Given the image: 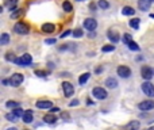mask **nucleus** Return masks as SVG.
<instances>
[{
    "label": "nucleus",
    "instance_id": "obj_1",
    "mask_svg": "<svg viewBox=\"0 0 154 130\" xmlns=\"http://www.w3.org/2000/svg\"><path fill=\"white\" fill-rule=\"evenodd\" d=\"M14 31L16 32V34H20V35H26V34H29V31H30V29H29V26H27L24 22H16L15 23V26H14Z\"/></svg>",
    "mask_w": 154,
    "mask_h": 130
},
{
    "label": "nucleus",
    "instance_id": "obj_2",
    "mask_svg": "<svg viewBox=\"0 0 154 130\" xmlns=\"http://www.w3.org/2000/svg\"><path fill=\"white\" fill-rule=\"evenodd\" d=\"M140 87H142V91H143V94H145L146 96L154 98V85L150 83V81H145Z\"/></svg>",
    "mask_w": 154,
    "mask_h": 130
},
{
    "label": "nucleus",
    "instance_id": "obj_3",
    "mask_svg": "<svg viewBox=\"0 0 154 130\" xmlns=\"http://www.w3.org/2000/svg\"><path fill=\"white\" fill-rule=\"evenodd\" d=\"M23 80H24V76L22 75V73H14L10 79V84L12 87H18L23 83Z\"/></svg>",
    "mask_w": 154,
    "mask_h": 130
},
{
    "label": "nucleus",
    "instance_id": "obj_4",
    "mask_svg": "<svg viewBox=\"0 0 154 130\" xmlns=\"http://www.w3.org/2000/svg\"><path fill=\"white\" fill-rule=\"evenodd\" d=\"M116 73H118L120 77L127 79L131 76V69H130L128 67H126V65H120V67L116 68Z\"/></svg>",
    "mask_w": 154,
    "mask_h": 130
},
{
    "label": "nucleus",
    "instance_id": "obj_5",
    "mask_svg": "<svg viewBox=\"0 0 154 130\" xmlns=\"http://www.w3.org/2000/svg\"><path fill=\"white\" fill-rule=\"evenodd\" d=\"M32 61V57L30 56V54H23V56L20 57V58H18L15 61V64H18L19 67H27V65H30Z\"/></svg>",
    "mask_w": 154,
    "mask_h": 130
},
{
    "label": "nucleus",
    "instance_id": "obj_6",
    "mask_svg": "<svg viewBox=\"0 0 154 130\" xmlns=\"http://www.w3.org/2000/svg\"><path fill=\"white\" fill-rule=\"evenodd\" d=\"M92 94H93V96L96 98V99H99V100H104L105 98H107V91H105L104 88H100V87L93 88Z\"/></svg>",
    "mask_w": 154,
    "mask_h": 130
},
{
    "label": "nucleus",
    "instance_id": "obj_7",
    "mask_svg": "<svg viewBox=\"0 0 154 130\" xmlns=\"http://www.w3.org/2000/svg\"><path fill=\"white\" fill-rule=\"evenodd\" d=\"M153 75H154V70L151 69L150 67H147V65L142 67V69H140V76H142L145 80H150V79L153 77Z\"/></svg>",
    "mask_w": 154,
    "mask_h": 130
},
{
    "label": "nucleus",
    "instance_id": "obj_8",
    "mask_svg": "<svg viewBox=\"0 0 154 130\" xmlns=\"http://www.w3.org/2000/svg\"><path fill=\"white\" fill-rule=\"evenodd\" d=\"M83 26H84V29L89 30V31H93V30L97 27V22L93 18H86L85 20H84Z\"/></svg>",
    "mask_w": 154,
    "mask_h": 130
},
{
    "label": "nucleus",
    "instance_id": "obj_9",
    "mask_svg": "<svg viewBox=\"0 0 154 130\" xmlns=\"http://www.w3.org/2000/svg\"><path fill=\"white\" fill-rule=\"evenodd\" d=\"M138 108L142 111H150L154 108V100H145L138 104Z\"/></svg>",
    "mask_w": 154,
    "mask_h": 130
},
{
    "label": "nucleus",
    "instance_id": "obj_10",
    "mask_svg": "<svg viewBox=\"0 0 154 130\" xmlns=\"http://www.w3.org/2000/svg\"><path fill=\"white\" fill-rule=\"evenodd\" d=\"M62 91H64V95L66 98L72 96L73 92H74V88H73V85L70 83H68V81H65L64 84H62Z\"/></svg>",
    "mask_w": 154,
    "mask_h": 130
},
{
    "label": "nucleus",
    "instance_id": "obj_11",
    "mask_svg": "<svg viewBox=\"0 0 154 130\" xmlns=\"http://www.w3.org/2000/svg\"><path fill=\"white\" fill-rule=\"evenodd\" d=\"M37 107L41 110H50V108H53V103L50 100H38Z\"/></svg>",
    "mask_w": 154,
    "mask_h": 130
},
{
    "label": "nucleus",
    "instance_id": "obj_12",
    "mask_svg": "<svg viewBox=\"0 0 154 130\" xmlns=\"http://www.w3.org/2000/svg\"><path fill=\"white\" fill-rule=\"evenodd\" d=\"M107 37H108V39L111 41V42H119V39H120V37H119V32H116V31H113V30H108L107 31Z\"/></svg>",
    "mask_w": 154,
    "mask_h": 130
},
{
    "label": "nucleus",
    "instance_id": "obj_13",
    "mask_svg": "<svg viewBox=\"0 0 154 130\" xmlns=\"http://www.w3.org/2000/svg\"><path fill=\"white\" fill-rule=\"evenodd\" d=\"M151 5V0H138V7L140 11H149Z\"/></svg>",
    "mask_w": 154,
    "mask_h": 130
},
{
    "label": "nucleus",
    "instance_id": "obj_14",
    "mask_svg": "<svg viewBox=\"0 0 154 130\" xmlns=\"http://www.w3.org/2000/svg\"><path fill=\"white\" fill-rule=\"evenodd\" d=\"M41 30H42V32L50 34V32H54V30H56V26H54L53 23H43L42 27H41Z\"/></svg>",
    "mask_w": 154,
    "mask_h": 130
},
{
    "label": "nucleus",
    "instance_id": "obj_15",
    "mask_svg": "<svg viewBox=\"0 0 154 130\" xmlns=\"http://www.w3.org/2000/svg\"><path fill=\"white\" fill-rule=\"evenodd\" d=\"M22 119H23L24 123H31L32 119H34V114H32V111H31V110L24 111V114H23V116H22Z\"/></svg>",
    "mask_w": 154,
    "mask_h": 130
},
{
    "label": "nucleus",
    "instance_id": "obj_16",
    "mask_svg": "<svg viewBox=\"0 0 154 130\" xmlns=\"http://www.w3.org/2000/svg\"><path fill=\"white\" fill-rule=\"evenodd\" d=\"M57 116L54 115V114H46L45 116H43V121L46 122V123H49V125H53V123H56L57 122Z\"/></svg>",
    "mask_w": 154,
    "mask_h": 130
},
{
    "label": "nucleus",
    "instance_id": "obj_17",
    "mask_svg": "<svg viewBox=\"0 0 154 130\" xmlns=\"http://www.w3.org/2000/svg\"><path fill=\"white\" fill-rule=\"evenodd\" d=\"M105 85H107L108 88L113 89V88H116V87H118V81H116L115 77H108L107 80H105Z\"/></svg>",
    "mask_w": 154,
    "mask_h": 130
},
{
    "label": "nucleus",
    "instance_id": "obj_18",
    "mask_svg": "<svg viewBox=\"0 0 154 130\" xmlns=\"http://www.w3.org/2000/svg\"><path fill=\"white\" fill-rule=\"evenodd\" d=\"M122 14H123L124 16H131L135 14V10L132 7H130V5H126V7H123V10H122Z\"/></svg>",
    "mask_w": 154,
    "mask_h": 130
},
{
    "label": "nucleus",
    "instance_id": "obj_19",
    "mask_svg": "<svg viewBox=\"0 0 154 130\" xmlns=\"http://www.w3.org/2000/svg\"><path fill=\"white\" fill-rule=\"evenodd\" d=\"M62 8H64L65 12H72L73 11V5L70 4V2H68V0H65V2L62 3Z\"/></svg>",
    "mask_w": 154,
    "mask_h": 130
},
{
    "label": "nucleus",
    "instance_id": "obj_20",
    "mask_svg": "<svg viewBox=\"0 0 154 130\" xmlns=\"http://www.w3.org/2000/svg\"><path fill=\"white\" fill-rule=\"evenodd\" d=\"M0 43L2 45H8L10 43V35L7 34V32H3L2 37H0Z\"/></svg>",
    "mask_w": 154,
    "mask_h": 130
},
{
    "label": "nucleus",
    "instance_id": "obj_21",
    "mask_svg": "<svg viewBox=\"0 0 154 130\" xmlns=\"http://www.w3.org/2000/svg\"><path fill=\"white\" fill-rule=\"evenodd\" d=\"M18 4V0H5V3H4V5L5 7H8L11 11L15 8V5Z\"/></svg>",
    "mask_w": 154,
    "mask_h": 130
},
{
    "label": "nucleus",
    "instance_id": "obj_22",
    "mask_svg": "<svg viewBox=\"0 0 154 130\" xmlns=\"http://www.w3.org/2000/svg\"><path fill=\"white\" fill-rule=\"evenodd\" d=\"M24 12V10H22V8H19V10H15L12 14H11V19H18L19 16H22Z\"/></svg>",
    "mask_w": 154,
    "mask_h": 130
},
{
    "label": "nucleus",
    "instance_id": "obj_23",
    "mask_svg": "<svg viewBox=\"0 0 154 130\" xmlns=\"http://www.w3.org/2000/svg\"><path fill=\"white\" fill-rule=\"evenodd\" d=\"M89 76H91V75H89L88 72H86V73H83V75L80 76V79H78V83H80V84H85L86 81L89 80Z\"/></svg>",
    "mask_w": 154,
    "mask_h": 130
},
{
    "label": "nucleus",
    "instance_id": "obj_24",
    "mask_svg": "<svg viewBox=\"0 0 154 130\" xmlns=\"http://www.w3.org/2000/svg\"><path fill=\"white\" fill-rule=\"evenodd\" d=\"M97 5H99L101 10H107V8H110V3H108L107 0H99V2H97Z\"/></svg>",
    "mask_w": 154,
    "mask_h": 130
},
{
    "label": "nucleus",
    "instance_id": "obj_25",
    "mask_svg": "<svg viewBox=\"0 0 154 130\" xmlns=\"http://www.w3.org/2000/svg\"><path fill=\"white\" fill-rule=\"evenodd\" d=\"M139 19H137V18H134V19H131V20L128 22V24H130V27H132V29H135L137 30L138 27H139Z\"/></svg>",
    "mask_w": 154,
    "mask_h": 130
},
{
    "label": "nucleus",
    "instance_id": "obj_26",
    "mask_svg": "<svg viewBox=\"0 0 154 130\" xmlns=\"http://www.w3.org/2000/svg\"><path fill=\"white\" fill-rule=\"evenodd\" d=\"M127 48H128L130 50H134V51L139 50V46H138V43H137V42H134V41H131V42L127 43Z\"/></svg>",
    "mask_w": 154,
    "mask_h": 130
},
{
    "label": "nucleus",
    "instance_id": "obj_27",
    "mask_svg": "<svg viewBox=\"0 0 154 130\" xmlns=\"http://www.w3.org/2000/svg\"><path fill=\"white\" fill-rule=\"evenodd\" d=\"M5 106H7V108H18L19 107V103L18 102H14V100H8L7 103H5Z\"/></svg>",
    "mask_w": 154,
    "mask_h": 130
},
{
    "label": "nucleus",
    "instance_id": "obj_28",
    "mask_svg": "<svg viewBox=\"0 0 154 130\" xmlns=\"http://www.w3.org/2000/svg\"><path fill=\"white\" fill-rule=\"evenodd\" d=\"M5 60H7V61H11V62H15L18 58H16V57H15V54H14V53H11V51H8V53L5 54Z\"/></svg>",
    "mask_w": 154,
    "mask_h": 130
},
{
    "label": "nucleus",
    "instance_id": "obj_29",
    "mask_svg": "<svg viewBox=\"0 0 154 130\" xmlns=\"http://www.w3.org/2000/svg\"><path fill=\"white\" fill-rule=\"evenodd\" d=\"M12 113L15 114V115L18 116V118H22V116H23V114H24V111L22 110L20 107H18V108H14V110H12Z\"/></svg>",
    "mask_w": 154,
    "mask_h": 130
},
{
    "label": "nucleus",
    "instance_id": "obj_30",
    "mask_svg": "<svg viewBox=\"0 0 154 130\" xmlns=\"http://www.w3.org/2000/svg\"><path fill=\"white\" fill-rule=\"evenodd\" d=\"M72 34H73V37H74V38H81L84 35V32H83V30H81V29H76Z\"/></svg>",
    "mask_w": 154,
    "mask_h": 130
},
{
    "label": "nucleus",
    "instance_id": "obj_31",
    "mask_svg": "<svg viewBox=\"0 0 154 130\" xmlns=\"http://www.w3.org/2000/svg\"><path fill=\"white\" fill-rule=\"evenodd\" d=\"M101 50L104 51V53H108V51H113V50H115V46H113V45H105V46H103V48H101Z\"/></svg>",
    "mask_w": 154,
    "mask_h": 130
},
{
    "label": "nucleus",
    "instance_id": "obj_32",
    "mask_svg": "<svg viewBox=\"0 0 154 130\" xmlns=\"http://www.w3.org/2000/svg\"><path fill=\"white\" fill-rule=\"evenodd\" d=\"M5 118L8 119V121H11V122H16L18 121V116L15 115V114L14 113H11V114H7V115H5Z\"/></svg>",
    "mask_w": 154,
    "mask_h": 130
},
{
    "label": "nucleus",
    "instance_id": "obj_33",
    "mask_svg": "<svg viewBox=\"0 0 154 130\" xmlns=\"http://www.w3.org/2000/svg\"><path fill=\"white\" fill-rule=\"evenodd\" d=\"M35 75L39 76V77H45V76L47 75V72H46V70H35Z\"/></svg>",
    "mask_w": 154,
    "mask_h": 130
},
{
    "label": "nucleus",
    "instance_id": "obj_34",
    "mask_svg": "<svg viewBox=\"0 0 154 130\" xmlns=\"http://www.w3.org/2000/svg\"><path fill=\"white\" fill-rule=\"evenodd\" d=\"M138 127H139V123H138V122L130 123V130H138Z\"/></svg>",
    "mask_w": 154,
    "mask_h": 130
},
{
    "label": "nucleus",
    "instance_id": "obj_35",
    "mask_svg": "<svg viewBox=\"0 0 154 130\" xmlns=\"http://www.w3.org/2000/svg\"><path fill=\"white\" fill-rule=\"evenodd\" d=\"M123 41H124V43H126V45H127L128 42H131V41H132L131 35H130V34H126V35L123 37Z\"/></svg>",
    "mask_w": 154,
    "mask_h": 130
},
{
    "label": "nucleus",
    "instance_id": "obj_36",
    "mask_svg": "<svg viewBox=\"0 0 154 130\" xmlns=\"http://www.w3.org/2000/svg\"><path fill=\"white\" fill-rule=\"evenodd\" d=\"M46 43H47V45H53V43H56V38H51V39H46Z\"/></svg>",
    "mask_w": 154,
    "mask_h": 130
},
{
    "label": "nucleus",
    "instance_id": "obj_37",
    "mask_svg": "<svg viewBox=\"0 0 154 130\" xmlns=\"http://www.w3.org/2000/svg\"><path fill=\"white\" fill-rule=\"evenodd\" d=\"M70 32H72V31H70V30H66V31H65V32H62V34H61V38H65V37H68V35H69Z\"/></svg>",
    "mask_w": 154,
    "mask_h": 130
},
{
    "label": "nucleus",
    "instance_id": "obj_38",
    "mask_svg": "<svg viewBox=\"0 0 154 130\" xmlns=\"http://www.w3.org/2000/svg\"><path fill=\"white\" fill-rule=\"evenodd\" d=\"M78 104V100L76 99V100H72V102H70V106H77Z\"/></svg>",
    "mask_w": 154,
    "mask_h": 130
},
{
    "label": "nucleus",
    "instance_id": "obj_39",
    "mask_svg": "<svg viewBox=\"0 0 154 130\" xmlns=\"http://www.w3.org/2000/svg\"><path fill=\"white\" fill-rule=\"evenodd\" d=\"M50 111L51 113H57V111H59V108L58 107H53V108H50Z\"/></svg>",
    "mask_w": 154,
    "mask_h": 130
},
{
    "label": "nucleus",
    "instance_id": "obj_40",
    "mask_svg": "<svg viewBox=\"0 0 154 130\" xmlns=\"http://www.w3.org/2000/svg\"><path fill=\"white\" fill-rule=\"evenodd\" d=\"M89 8H91V10H92V11H95V10H96V5H95V4H93V3H92V4H91V5H89Z\"/></svg>",
    "mask_w": 154,
    "mask_h": 130
},
{
    "label": "nucleus",
    "instance_id": "obj_41",
    "mask_svg": "<svg viewBox=\"0 0 154 130\" xmlns=\"http://www.w3.org/2000/svg\"><path fill=\"white\" fill-rule=\"evenodd\" d=\"M95 72H96V73H100V72H101V68H96V70H95Z\"/></svg>",
    "mask_w": 154,
    "mask_h": 130
},
{
    "label": "nucleus",
    "instance_id": "obj_42",
    "mask_svg": "<svg viewBox=\"0 0 154 130\" xmlns=\"http://www.w3.org/2000/svg\"><path fill=\"white\" fill-rule=\"evenodd\" d=\"M7 130H18L16 127H10V129H7Z\"/></svg>",
    "mask_w": 154,
    "mask_h": 130
},
{
    "label": "nucleus",
    "instance_id": "obj_43",
    "mask_svg": "<svg viewBox=\"0 0 154 130\" xmlns=\"http://www.w3.org/2000/svg\"><path fill=\"white\" fill-rule=\"evenodd\" d=\"M150 18H153V19H154V14H150Z\"/></svg>",
    "mask_w": 154,
    "mask_h": 130
},
{
    "label": "nucleus",
    "instance_id": "obj_44",
    "mask_svg": "<svg viewBox=\"0 0 154 130\" xmlns=\"http://www.w3.org/2000/svg\"><path fill=\"white\" fill-rule=\"evenodd\" d=\"M147 130H154V126H151V127H150V129H147Z\"/></svg>",
    "mask_w": 154,
    "mask_h": 130
},
{
    "label": "nucleus",
    "instance_id": "obj_45",
    "mask_svg": "<svg viewBox=\"0 0 154 130\" xmlns=\"http://www.w3.org/2000/svg\"><path fill=\"white\" fill-rule=\"evenodd\" d=\"M77 2H84V0H77Z\"/></svg>",
    "mask_w": 154,
    "mask_h": 130
},
{
    "label": "nucleus",
    "instance_id": "obj_46",
    "mask_svg": "<svg viewBox=\"0 0 154 130\" xmlns=\"http://www.w3.org/2000/svg\"><path fill=\"white\" fill-rule=\"evenodd\" d=\"M151 2H154V0H151Z\"/></svg>",
    "mask_w": 154,
    "mask_h": 130
}]
</instances>
